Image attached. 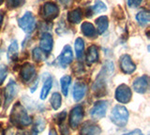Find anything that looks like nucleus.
<instances>
[{
    "label": "nucleus",
    "mask_w": 150,
    "mask_h": 135,
    "mask_svg": "<svg viewBox=\"0 0 150 135\" xmlns=\"http://www.w3.org/2000/svg\"><path fill=\"white\" fill-rule=\"evenodd\" d=\"M11 122L18 128L26 127L31 124V118L28 115L27 111L20 103H16L13 106L11 113Z\"/></svg>",
    "instance_id": "f257e3e1"
},
{
    "label": "nucleus",
    "mask_w": 150,
    "mask_h": 135,
    "mask_svg": "<svg viewBox=\"0 0 150 135\" xmlns=\"http://www.w3.org/2000/svg\"><path fill=\"white\" fill-rule=\"evenodd\" d=\"M112 122L118 127H124L129 120V111L126 107L122 105H116L112 110L111 113Z\"/></svg>",
    "instance_id": "f03ea898"
},
{
    "label": "nucleus",
    "mask_w": 150,
    "mask_h": 135,
    "mask_svg": "<svg viewBox=\"0 0 150 135\" xmlns=\"http://www.w3.org/2000/svg\"><path fill=\"white\" fill-rule=\"evenodd\" d=\"M18 25L25 33L27 34L32 33V32L35 30L36 26H37L36 18L33 15L32 12L26 11L22 17H20L18 19Z\"/></svg>",
    "instance_id": "7ed1b4c3"
},
{
    "label": "nucleus",
    "mask_w": 150,
    "mask_h": 135,
    "mask_svg": "<svg viewBox=\"0 0 150 135\" xmlns=\"http://www.w3.org/2000/svg\"><path fill=\"white\" fill-rule=\"evenodd\" d=\"M59 14V8L54 2H46L42 6L41 15L46 21H53Z\"/></svg>",
    "instance_id": "20e7f679"
},
{
    "label": "nucleus",
    "mask_w": 150,
    "mask_h": 135,
    "mask_svg": "<svg viewBox=\"0 0 150 135\" xmlns=\"http://www.w3.org/2000/svg\"><path fill=\"white\" fill-rule=\"evenodd\" d=\"M83 108L80 105L75 106L71 110V111H70L69 118L70 128L77 129L83 121Z\"/></svg>",
    "instance_id": "39448f33"
},
{
    "label": "nucleus",
    "mask_w": 150,
    "mask_h": 135,
    "mask_svg": "<svg viewBox=\"0 0 150 135\" xmlns=\"http://www.w3.org/2000/svg\"><path fill=\"white\" fill-rule=\"evenodd\" d=\"M132 93L130 88L126 84H121L115 90V99L122 104H126L130 101Z\"/></svg>",
    "instance_id": "423d86ee"
},
{
    "label": "nucleus",
    "mask_w": 150,
    "mask_h": 135,
    "mask_svg": "<svg viewBox=\"0 0 150 135\" xmlns=\"http://www.w3.org/2000/svg\"><path fill=\"white\" fill-rule=\"evenodd\" d=\"M108 108V102L105 100H100L95 103L94 107L90 111V115L93 119H100L103 118L106 114V111Z\"/></svg>",
    "instance_id": "0eeeda50"
},
{
    "label": "nucleus",
    "mask_w": 150,
    "mask_h": 135,
    "mask_svg": "<svg viewBox=\"0 0 150 135\" xmlns=\"http://www.w3.org/2000/svg\"><path fill=\"white\" fill-rule=\"evenodd\" d=\"M17 94H18V85L16 84V82L11 80L7 85L6 90H5V103H4L5 108L9 106V104L15 98Z\"/></svg>",
    "instance_id": "6e6552de"
},
{
    "label": "nucleus",
    "mask_w": 150,
    "mask_h": 135,
    "mask_svg": "<svg viewBox=\"0 0 150 135\" xmlns=\"http://www.w3.org/2000/svg\"><path fill=\"white\" fill-rule=\"evenodd\" d=\"M119 64L121 70L125 74H129H129H132L136 70V65L132 62L129 55H122L119 60Z\"/></svg>",
    "instance_id": "1a4fd4ad"
},
{
    "label": "nucleus",
    "mask_w": 150,
    "mask_h": 135,
    "mask_svg": "<svg viewBox=\"0 0 150 135\" xmlns=\"http://www.w3.org/2000/svg\"><path fill=\"white\" fill-rule=\"evenodd\" d=\"M36 74V68L35 66L30 62H25L23 64V66L21 68L20 75L22 80L25 82H29L32 80V78L35 77Z\"/></svg>",
    "instance_id": "9d476101"
},
{
    "label": "nucleus",
    "mask_w": 150,
    "mask_h": 135,
    "mask_svg": "<svg viewBox=\"0 0 150 135\" xmlns=\"http://www.w3.org/2000/svg\"><path fill=\"white\" fill-rule=\"evenodd\" d=\"M73 60V53L69 45H65L64 48L58 57V62L62 67H66L67 65L70 64Z\"/></svg>",
    "instance_id": "9b49d317"
},
{
    "label": "nucleus",
    "mask_w": 150,
    "mask_h": 135,
    "mask_svg": "<svg viewBox=\"0 0 150 135\" xmlns=\"http://www.w3.org/2000/svg\"><path fill=\"white\" fill-rule=\"evenodd\" d=\"M148 84H149V78L144 75L136 78L133 81L132 86L135 92L139 93V94H144L148 89Z\"/></svg>",
    "instance_id": "f8f14e48"
},
{
    "label": "nucleus",
    "mask_w": 150,
    "mask_h": 135,
    "mask_svg": "<svg viewBox=\"0 0 150 135\" xmlns=\"http://www.w3.org/2000/svg\"><path fill=\"white\" fill-rule=\"evenodd\" d=\"M40 45L41 50L43 51L45 54H50L54 45V39H53V37H52V35L48 33V32H45V33L42 34L40 37Z\"/></svg>",
    "instance_id": "ddd939ff"
},
{
    "label": "nucleus",
    "mask_w": 150,
    "mask_h": 135,
    "mask_svg": "<svg viewBox=\"0 0 150 135\" xmlns=\"http://www.w3.org/2000/svg\"><path fill=\"white\" fill-rule=\"evenodd\" d=\"M100 131L101 130L97 124L93 122H86L83 124L80 133L81 135H100Z\"/></svg>",
    "instance_id": "4468645a"
},
{
    "label": "nucleus",
    "mask_w": 150,
    "mask_h": 135,
    "mask_svg": "<svg viewBox=\"0 0 150 135\" xmlns=\"http://www.w3.org/2000/svg\"><path fill=\"white\" fill-rule=\"evenodd\" d=\"M86 90H87V87L83 82L78 81V82L75 83L74 87H73V98H74V100L76 102L81 101L84 97V96H86Z\"/></svg>",
    "instance_id": "2eb2a0df"
},
{
    "label": "nucleus",
    "mask_w": 150,
    "mask_h": 135,
    "mask_svg": "<svg viewBox=\"0 0 150 135\" xmlns=\"http://www.w3.org/2000/svg\"><path fill=\"white\" fill-rule=\"evenodd\" d=\"M86 60L87 65H92L93 63L98 62V48L97 45H92L87 48Z\"/></svg>",
    "instance_id": "dca6fc26"
},
{
    "label": "nucleus",
    "mask_w": 150,
    "mask_h": 135,
    "mask_svg": "<svg viewBox=\"0 0 150 135\" xmlns=\"http://www.w3.org/2000/svg\"><path fill=\"white\" fill-rule=\"evenodd\" d=\"M81 30H82V33L87 37V38H95L97 36V30H96V27H94L93 24L89 22H83L82 26H81Z\"/></svg>",
    "instance_id": "f3484780"
},
{
    "label": "nucleus",
    "mask_w": 150,
    "mask_h": 135,
    "mask_svg": "<svg viewBox=\"0 0 150 135\" xmlns=\"http://www.w3.org/2000/svg\"><path fill=\"white\" fill-rule=\"evenodd\" d=\"M67 19L71 24H79L83 19V11L80 8L74 9V10L68 12Z\"/></svg>",
    "instance_id": "a211bd4d"
},
{
    "label": "nucleus",
    "mask_w": 150,
    "mask_h": 135,
    "mask_svg": "<svg viewBox=\"0 0 150 135\" xmlns=\"http://www.w3.org/2000/svg\"><path fill=\"white\" fill-rule=\"evenodd\" d=\"M96 26H97V33L98 34H102L108 29V27H109V20H108V17L105 15H102L98 17L96 19Z\"/></svg>",
    "instance_id": "6ab92c4d"
},
{
    "label": "nucleus",
    "mask_w": 150,
    "mask_h": 135,
    "mask_svg": "<svg viewBox=\"0 0 150 135\" xmlns=\"http://www.w3.org/2000/svg\"><path fill=\"white\" fill-rule=\"evenodd\" d=\"M136 20L139 23L140 26L144 27L148 25L150 21V12L147 10H142L136 14Z\"/></svg>",
    "instance_id": "aec40b11"
},
{
    "label": "nucleus",
    "mask_w": 150,
    "mask_h": 135,
    "mask_svg": "<svg viewBox=\"0 0 150 135\" xmlns=\"http://www.w3.org/2000/svg\"><path fill=\"white\" fill-rule=\"evenodd\" d=\"M52 86H53V78L51 77H48V78L45 80L43 86H42V89L40 92V99H46V97L48 96L50 93V90L52 89Z\"/></svg>",
    "instance_id": "412c9836"
},
{
    "label": "nucleus",
    "mask_w": 150,
    "mask_h": 135,
    "mask_svg": "<svg viewBox=\"0 0 150 135\" xmlns=\"http://www.w3.org/2000/svg\"><path fill=\"white\" fill-rule=\"evenodd\" d=\"M18 43L16 40H13L11 45L8 46V58L11 60H15V59L17 58L18 56Z\"/></svg>",
    "instance_id": "4be33fe9"
},
{
    "label": "nucleus",
    "mask_w": 150,
    "mask_h": 135,
    "mask_svg": "<svg viewBox=\"0 0 150 135\" xmlns=\"http://www.w3.org/2000/svg\"><path fill=\"white\" fill-rule=\"evenodd\" d=\"M71 82V78L69 76H64L60 78V86H61V91H62L63 95L65 96H68L69 94V88Z\"/></svg>",
    "instance_id": "5701e85b"
},
{
    "label": "nucleus",
    "mask_w": 150,
    "mask_h": 135,
    "mask_svg": "<svg viewBox=\"0 0 150 135\" xmlns=\"http://www.w3.org/2000/svg\"><path fill=\"white\" fill-rule=\"evenodd\" d=\"M74 48H75V54L78 59H82L84 49V42L82 38H77L74 42Z\"/></svg>",
    "instance_id": "b1692460"
},
{
    "label": "nucleus",
    "mask_w": 150,
    "mask_h": 135,
    "mask_svg": "<svg viewBox=\"0 0 150 135\" xmlns=\"http://www.w3.org/2000/svg\"><path fill=\"white\" fill-rule=\"evenodd\" d=\"M91 10L93 13H102L107 11V6L101 0H95L94 5L91 7Z\"/></svg>",
    "instance_id": "393cba45"
},
{
    "label": "nucleus",
    "mask_w": 150,
    "mask_h": 135,
    "mask_svg": "<svg viewBox=\"0 0 150 135\" xmlns=\"http://www.w3.org/2000/svg\"><path fill=\"white\" fill-rule=\"evenodd\" d=\"M62 103V97L59 93H54L51 97V105L54 110H58Z\"/></svg>",
    "instance_id": "a878e982"
},
{
    "label": "nucleus",
    "mask_w": 150,
    "mask_h": 135,
    "mask_svg": "<svg viewBox=\"0 0 150 135\" xmlns=\"http://www.w3.org/2000/svg\"><path fill=\"white\" fill-rule=\"evenodd\" d=\"M33 60L36 62H42L45 60V53L40 48L36 47L33 50Z\"/></svg>",
    "instance_id": "bb28decb"
},
{
    "label": "nucleus",
    "mask_w": 150,
    "mask_h": 135,
    "mask_svg": "<svg viewBox=\"0 0 150 135\" xmlns=\"http://www.w3.org/2000/svg\"><path fill=\"white\" fill-rule=\"evenodd\" d=\"M25 3V0H6L7 7L9 9H16L21 7Z\"/></svg>",
    "instance_id": "cd10ccee"
},
{
    "label": "nucleus",
    "mask_w": 150,
    "mask_h": 135,
    "mask_svg": "<svg viewBox=\"0 0 150 135\" xmlns=\"http://www.w3.org/2000/svg\"><path fill=\"white\" fill-rule=\"evenodd\" d=\"M44 128H45V121H44V119L41 118V117H40L39 119H37L36 124L34 126L35 131L36 132H40V131H42V130L44 129Z\"/></svg>",
    "instance_id": "c85d7f7f"
},
{
    "label": "nucleus",
    "mask_w": 150,
    "mask_h": 135,
    "mask_svg": "<svg viewBox=\"0 0 150 135\" xmlns=\"http://www.w3.org/2000/svg\"><path fill=\"white\" fill-rule=\"evenodd\" d=\"M8 68L5 65L0 66V85H2L5 80H6V78L8 76Z\"/></svg>",
    "instance_id": "c756f323"
},
{
    "label": "nucleus",
    "mask_w": 150,
    "mask_h": 135,
    "mask_svg": "<svg viewBox=\"0 0 150 135\" xmlns=\"http://www.w3.org/2000/svg\"><path fill=\"white\" fill-rule=\"evenodd\" d=\"M144 0H128V5L130 8H138Z\"/></svg>",
    "instance_id": "7c9ffc66"
},
{
    "label": "nucleus",
    "mask_w": 150,
    "mask_h": 135,
    "mask_svg": "<svg viewBox=\"0 0 150 135\" xmlns=\"http://www.w3.org/2000/svg\"><path fill=\"white\" fill-rule=\"evenodd\" d=\"M124 135H144V134L140 129H134V130H132V131H130L129 133H126Z\"/></svg>",
    "instance_id": "2f4dec72"
},
{
    "label": "nucleus",
    "mask_w": 150,
    "mask_h": 135,
    "mask_svg": "<svg viewBox=\"0 0 150 135\" xmlns=\"http://www.w3.org/2000/svg\"><path fill=\"white\" fill-rule=\"evenodd\" d=\"M59 2L64 7H69L70 5V3H71V0H59Z\"/></svg>",
    "instance_id": "473e14b6"
},
{
    "label": "nucleus",
    "mask_w": 150,
    "mask_h": 135,
    "mask_svg": "<svg viewBox=\"0 0 150 135\" xmlns=\"http://www.w3.org/2000/svg\"><path fill=\"white\" fill-rule=\"evenodd\" d=\"M16 135H29V133H28L27 131H25V130H23V129H19Z\"/></svg>",
    "instance_id": "72a5a7b5"
},
{
    "label": "nucleus",
    "mask_w": 150,
    "mask_h": 135,
    "mask_svg": "<svg viewBox=\"0 0 150 135\" xmlns=\"http://www.w3.org/2000/svg\"><path fill=\"white\" fill-rule=\"evenodd\" d=\"M3 19H4V11H0V27H1V25H2Z\"/></svg>",
    "instance_id": "f704fd0d"
},
{
    "label": "nucleus",
    "mask_w": 150,
    "mask_h": 135,
    "mask_svg": "<svg viewBox=\"0 0 150 135\" xmlns=\"http://www.w3.org/2000/svg\"><path fill=\"white\" fill-rule=\"evenodd\" d=\"M49 135H57V132H56V130L54 129H50Z\"/></svg>",
    "instance_id": "c9c22d12"
},
{
    "label": "nucleus",
    "mask_w": 150,
    "mask_h": 135,
    "mask_svg": "<svg viewBox=\"0 0 150 135\" xmlns=\"http://www.w3.org/2000/svg\"><path fill=\"white\" fill-rule=\"evenodd\" d=\"M3 1H4V0H0V5H1V4L3 3Z\"/></svg>",
    "instance_id": "e433bc0d"
},
{
    "label": "nucleus",
    "mask_w": 150,
    "mask_h": 135,
    "mask_svg": "<svg viewBox=\"0 0 150 135\" xmlns=\"http://www.w3.org/2000/svg\"><path fill=\"white\" fill-rule=\"evenodd\" d=\"M0 105H1V99H0Z\"/></svg>",
    "instance_id": "4c0bfd02"
},
{
    "label": "nucleus",
    "mask_w": 150,
    "mask_h": 135,
    "mask_svg": "<svg viewBox=\"0 0 150 135\" xmlns=\"http://www.w3.org/2000/svg\"><path fill=\"white\" fill-rule=\"evenodd\" d=\"M35 135H36V134H35Z\"/></svg>",
    "instance_id": "58836bf2"
}]
</instances>
